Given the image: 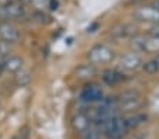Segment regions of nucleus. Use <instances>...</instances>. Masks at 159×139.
Here are the masks:
<instances>
[{"label":"nucleus","instance_id":"obj_21","mask_svg":"<svg viewBox=\"0 0 159 139\" xmlns=\"http://www.w3.org/2000/svg\"><path fill=\"white\" fill-rule=\"evenodd\" d=\"M147 49H159V37H152L151 39H148Z\"/></svg>","mask_w":159,"mask_h":139},{"label":"nucleus","instance_id":"obj_12","mask_svg":"<svg viewBox=\"0 0 159 139\" xmlns=\"http://www.w3.org/2000/svg\"><path fill=\"white\" fill-rule=\"evenodd\" d=\"M96 73V67L93 65H80L76 69V76L79 79H87L90 76H93Z\"/></svg>","mask_w":159,"mask_h":139},{"label":"nucleus","instance_id":"obj_7","mask_svg":"<svg viewBox=\"0 0 159 139\" xmlns=\"http://www.w3.org/2000/svg\"><path fill=\"white\" fill-rule=\"evenodd\" d=\"M120 65H121V67H124V69H127V70H135L142 65V61L138 54L131 52V54H127L121 58Z\"/></svg>","mask_w":159,"mask_h":139},{"label":"nucleus","instance_id":"obj_9","mask_svg":"<svg viewBox=\"0 0 159 139\" xmlns=\"http://www.w3.org/2000/svg\"><path fill=\"white\" fill-rule=\"evenodd\" d=\"M102 79H103V82H104L106 85L114 86V85H117V83H120L121 80H123L124 76H123V73L118 72V70H106V72L103 73Z\"/></svg>","mask_w":159,"mask_h":139},{"label":"nucleus","instance_id":"obj_1","mask_svg":"<svg viewBox=\"0 0 159 139\" xmlns=\"http://www.w3.org/2000/svg\"><path fill=\"white\" fill-rule=\"evenodd\" d=\"M25 15V7L23 3L17 0H9L6 3L0 4V21H9L17 20Z\"/></svg>","mask_w":159,"mask_h":139},{"label":"nucleus","instance_id":"obj_16","mask_svg":"<svg viewBox=\"0 0 159 139\" xmlns=\"http://www.w3.org/2000/svg\"><path fill=\"white\" fill-rule=\"evenodd\" d=\"M147 44H148V39L145 38L144 35H137L132 38V48L137 49V51H145L147 49Z\"/></svg>","mask_w":159,"mask_h":139},{"label":"nucleus","instance_id":"obj_25","mask_svg":"<svg viewBox=\"0 0 159 139\" xmlns=\"http://www.w3.org/2000/svg\"><path fill=\"white\" fill-rule=\"evenodd\" d=\"M17 2H20V3H28V2H31V0H17Z\"/></svg>","mask_w":159,"mask_h":139},{"label":"nucleus","instance_id":"obj_27","mask_svg":"<svg viewBox=\"0 0 159 139\" xmlns=\"http://www.w3.org/2000/svg\"><path fill=\"white\" fill-rule=\"evenodd\" d=\"M11 139H21V138H20V136H13Z\"/></svg>","mask_w":159,"mask_h":139},{"label":"nucleus","instance_id":"obj_22","mask_svg":"<svg viewBox=\"0 0 159 139\" xmlns=\"http://www.w3.org/2000/svg\"><path fill=\"white\" fill-rule=\"evenodd\" d=\"M58 7H59V2H58V0H49L48 2V9L49 10L55 11V10H58Z\"/></svg>","mask_w":159,"mask_h":139},{"label":"nucleus","instance_id":"obj_23","mask_svg":"<svg viewBox=\"0 0 159 139\" xmlns=\"http://www.w3.org/2000/svg\"><path fill=\"white\" fill-rule=\"evenodd\" d=\"M6 59H7V58L0 56V76L6 72Z\"/></svg>","mask_w":159,"mask_h":139},{"label":"nucleus","instance_id":"obj_11","mask_svg":"<svg viewBox=\"0 0 159 139\" xmlns=\"http://www.w3.org/2000/svg\"><path fill=\"white\" fill-rule=\"evenodd\" d=\"M14 82L18 87H25L31 83V73L27 69H20L17 73H14Z\"/></svg>","mask_w":159,"mask_h":139},{"label":"nucleus","instance_id":"obj_13","mask_svg":"<svg viewBox=\"0 0 159 139\" xmlns=\"http://www.w3.org/2000/svg\"><path fill=\"white\" fill-rule=\"evenodd\" d=\"M147 121V115L145 114H135L132 117L125 118V124H127V129H131V128H135L141 125L142 122Z\"/></svg>","mask_w":159,"mask_h":139},{"label":"nucleus","instance_id":"obj_26","mask_svg":"<svg viewBox=\"0 0 159 139\" xmlns=\"http://www.w3.org/2000/svg\"><path fill=\"white\" fill-rule=\"evenodd\" d=\"M153 6H155V7H156V9H158V10H159V0H158V2H156V3H155V4H153Z\"/></svg>","mask_w":159,"mask_h":139},{"label":"nucleus","instance_id":"obj_14","mask_svg":"<svg viewBox=\"0 0 159 139\" xmlns=\"http://www.w3.org/2000/svg\"><path fill=\"white\" fill-rule=\"evenodd\" d=\"M144 70L148 73V75H155V73L159 72V56H155L149 61H147L144 65H142Z\"/></svg>","mask_w":159,"mask_h":139},{"label":"nucleus","instance_id":"obj_8","mask_svg":"<svg viewBox=\"0 0 159 139\" xmlns=\"http://www.w3.org/2000/svg\"><path fill=\"white\" fill-rule=\"evenodd\" d=\"M72 127L75 128L76 131L83 133L86 129H89L92 127V118L87 114H83V112H79L75 117L72 118Z\"/></svg>","mask_w":159,"mask_h":139},{"label":"nucleus","instance_id":"obj_15","mask_svg":"<svg viewBox=\"0 0 159 139\" xmlns=\"http://www.w3.org/2000/svg\"><path fill=\"white\" fill-rule=\"evenodd\" d=\"M142 106V101L139 98H134V100H128V101H123L120 103V106L117 108L124 110V111H132V110H137Z\"/></svg>","mask_w":159,"mask_h":139},{"label":"nucleus","instance_id":"obj_19","mask_svg":"<svg viewBox=\"0 0 159 139\" xmlns=\"http://www.w3.org/2000/svg\"><path fill=\"white\" fill-rule=\"evenodd\" d=\"M134 98H138V94L135 93V91H124L123 94H120V103L123 101H128V100H134Z\"/></svg>","mask_w":159,"mask_h":139},{"label":"nucleus","instance_id":"obj_6","mask_svg":"<svg viewBox=\"0 0 159 139\" xmlns=\"http://www.w3.org/2000/svg\"><path fill=\"white\" fill-rule=\"evenodd\" d=\"M103 98V91L100 87H97L96 85L87 86L83 89V91L80 93V100L84 103H93V101H100Z\"/></svg>","mask_w":159,"mask_h":139},{"label":"nucleus","instance_id":"obj_2","mask_svg":"<svg viewBox=\"0 0 159 139\" xmlns=\"http://www.w3.org/2000/svg\"><path fill=\"white\" fill-rule=\"evenodd\" d=\"M103 129H104L106 135L111 139H118L127 132V124H125V118L121 117H114L113 119H110L108 122H106L103 125Z\"/></svg>","mask_w":159,"mask_h":139},{"label":"nucleus","instance_id":"obj_10","mask_svg":"<svg viewBox=\"0 0 159 139\" xmlns=\"http://www.w3.org/2000/svg\"><path fill=\"white\" fill-rule=\"evenodd\" d=\"M20 69H23V59L16 55H10L6 59V72L17 73Z\"/></svg>","mask_w":159,"mask_h":139},{"label":"nucleus","instance_id":"obj_20","mask_svg":"<svg viewBox=\"0 0 159 139\" xmlns=\"http://www.w3.org/2000/svg\"><path fill=\"white\" fill-rule=\"evenodd\" d=\"M48 2L49 0H31L34 7L37 10H41V11H44V9H48Z\"/></svg>","mask_w":159,"mask_h":139},{"label":"nucleus","instance_id":"obj_18","mask_svg":"<svg viewBox=\"0 0 159 139\" xmlns=\"http://www.w3.org/2000/svg\"><path fill=\"white\" fill-rule=\"evenodd\" d=\"M11 48L13 45L9 42H6V41H3V39H0V56H10V52H11Z\"/></svg>","mask_w":159,"mask_h":139},{"label":"nucleus","instance_id":"obj_3","mask_svg":"<svg viewBox=\"0 0 159 139\" xmlns=\"http://www.w3.org/2000/svg\"><path fill=\"white\" fill-rule=\"evenodd\" d=\"M0 39H3L9 44H16L20 39V31L13 23L0 21Z\"/></svg>","mask_w":159,"mask_h":139},{"label":"nucleus","instance_id":"obj_4","mask_svg":"<svg viewBox=\"0 0 159 139\" xmlns=\"http://www.w3.org/2000/svg\"><path fill=\"white\" fill-rule=\"evenodd\" d=\"M90 62L99 63V62H107L113 58V51L106 45H94L93 48L89 51L87 54Z\"/></svg>","mask_w":159,"mask_h":139},{"label":"nucleus","instance_id":"obj_17","mask_svg":"<svg viewBox=\"0 0 159 139\" xmlns=\"http://www.w3.org/2000/svg\"><path fill=\"white\" fill-rule=\"evenodd\" d=\"M33 18L37 23H39V24H45V23H48L49 20H51V18L45 14L44 11H41V10H35L34 14H33Z\"/></svg>","mask_w":159,"mask_h":139},{"label":"nucleus","instance_id":"obj_5","mask_svg":"<svg viewBox=\"0 0 159 139\" xmlns=\"http://www.w3.org/2000/svg\"><path fill=\"white\" fill-rule=\"evenodd\" d=\"M135 17L142 20V21H152V23H158L159 21V10L155 6H144L139 7L135 11Z\"/></svg>","mask_w":159,"mask_h":139},{"label":"nucleus","instance_id":"obj_24","mask_svg":"<svg viewBox=\"0 0 159 139\" xmlns=\"http://www.w3.org/2000/svg\"><path fill=\"white\" fill-rule=\"evenodd\" d=\"M151 35L152 37H159V24L151 28Z\"/></svg>","mask_w":159,"mask_h":139}]
</instances>
